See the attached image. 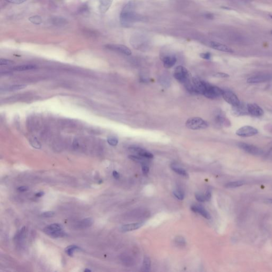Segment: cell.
Returning <instances> with one entry per match:
<instances>
[{
	"mask_svg": "<svg viewBox=\"0 0 272 272\" xmlns=\"http://www.w3.org/2000/svg\"><path fill=\"white\" fill-rule=\"evenodd\" d=\"M138 19L134 11V3L129 2L123 8L121 12L120 20L121 24L124 27H129Z\"/></svg>",
	"mask_w": 272,
	"mask_h": 272,
	"instance_id": "obj_1",
	"label": "cell"
},
{
	"mask_svg": "<svg viewBox=\"0 0 272 272\" xmlns=\"http://www.w3.org/2000/svg\"><path fill=\"white\" fill-rule=\"evenodd\" d=\"M174 77L177 80L184 84L185 87L192 83L190 80V74L187 69L181 65L177 66L175 69L174 73Z\"/></svg>",
	"mask_w": 272,
	"mask_h": 272,
	"instance_id": "obj_2",
	"label": "cell"
},
{
	"mask_svg": "<svg viewBox=\"0 0 272 272\" xmlns=\"http://www.w3.org/2000/svg\"><path fill=\"white\" fill-rule=\"evenodd\" d=\"M188 128L191 130L205 129L208 126V123L199 117H193L189 119L185 123Z\"/></svg>",
	"mask_w": 272,
	"mask_h": 272,
	"instance_id": "obj_3",
	"label": "cell"
},
{
	"mask_svg": "<svg viewBox=\"0 0 272 272\" xmlns=\"http://www.w3.org/2000/svg\"><path fill=\"white\" fill-rule=\"evenodd\" d=\"M223 90L219 87L210 85L207 83V85L204 91L203 94L206 97L209 99H215L222 96Z\"/></svg>",
	"mask_w": 272,
	"mask_h": 272,
	"instance_id": "obj_4",
	"label": "cell"
},
{
	"mask_svg": "<svg viewBox=\"0 0 272 272\" xmlns=\"http://www.w3.org/2000/svg\"><path fill=\"white\" fill-rule=\"evenodd\" d=\"M239 148L244 150L248 154H251L255 156H259L262 155L263 154V150L260 148L257 147V146L247 144L245 142H240L238 144Z\"/></svg>",
	"mask_w": 272,
	"mask_h": 272,
	"instance_id": "obj_5",
	"label": "cell"
},
{
	"mask_svg": "<svg viewBox=\"0 0 272 272\" xmlns=\"http://www.w3.org/2000/svg\"><path fill=\"white\" fill-rule=\"evenodd\" d=\"M222 96L223 97L225 101L233 107H239L240 105V102L238 97L231 91H223Z\"/></svg>",
	"mask_w": 272,
	"mask_h": 272,
	"instance_id": "obj_6",
	"label": "cell"
},
{
	"mask_svg": "<svg viewBox=\"0 0 272 272\" xmlns=\"http://www.w3.org/2000/svg\"><path fill=\"white\" fill-rule=\"evenodd\" d=\"M258 132L257 129L254 127L250 126H245L237 130L236 134L241 137H249L256 135Z\"/></svg>",
	"mask_w": 272,
	"mask_h": 272,
	"instance_id": "obj_7",
	"label": "cell"
},
{
	"mask_svg": "<svg viewBox=\"0 0 272 272\" xmlns=\"http://www.w3.org/2000/svg\"><path fill=\"white\" fill-rule=\"evenodd\" d=\"M106 48L110 50L118 52L121 53L125 55H130L132 53L129 49L126 46L120 44H107L105 46Z\"/></svg>",
	"mask_w": 272,
	"mask_h": 272,
	"instance_id": "obj_8",
	"label": "cell"
},
{
	"mask_svg": "<svg viewBox=\"0 0 272 272\" xmlns=\"http://www.w3.org/2000/svg\"><path fill=\"white\" fill-rule=\"evenodd\" d=\"M247 110L249 113L252 116L259 117L264 115V111L262 108L256 104H248L247 106Z\"/></svg>",
	"mask_w": 272,
	"mask_h": 272,
	"instance_id": "obj_9",
	"label": "cell"
},
{
	"mask_svg": "<svg viewBox=\"0 0 272 272\" xmlns=\"http://www.w3.org/2000/svg\"><path fill=\"white\" fill-rule=\"evenodd\" d=\"M272 79V76L270 75H257L250 77L247 79V82L249 84H258L269 81Z\"/></svg>",
	"mask_w": 272,
	"mask_h": 272,
	"instance_id": "obj_10",
	"label": "cell"
},
{
	"mask_svg": "<svg viewBox=\"0 0 272 272\" xmlns=\"http://www.w3.org/2000/svg\"><path fill=\"white\" fill-rule=\"evenodd\" d=\"M129 150L132 152L136 153L139 155V156H141L142 157L146 158L148 159H151L154 157V155L152 153L139 147L131 146L129 148Z\"/></svg>",
	"mask_w": 272,
	"mask_h": 272,
	"instance_id": "obj_11",
	"label": "cell"
},
{
	"mask_svg": "<svg viewBox=\"0 0 272 272\" xmlns=\"http://www.w3.org/2000/svg\"><path fill=\"white\" fill-rule=\"evenodd\" d=\"M210 46L213 49L223 52L230 53L234 52L233 50L229 46L216 41H211L210 43Z\"/></svg>",
	"mask_w": 272,
	"mask_h": 272,
	"instance_id": "obj_12",
	"label": "cell"
},
{
	"mask_svg": "<svg viewBox=\"0 0 272 272\" xmlns=\"http://www.w3.org/2000/svg\"><path fill=\"white\" fill-rule=\"evenodd\" d=\"M191 211L193 212L199 213L204 217H205V219H207V220L211 219V216L209 214V213L201 206L192 205L191 207Z\"/></svg>",
	"mask_w": 272,
	"mask_h": 272,
	"instance_id": "obj_13",
	"label": "cell"
},
{
	"mask_svg": "<svg viewBox=\"0 0 272 272\" xmlns=\"http://www.w3.org/2000/svg\"><path fill=\"white\" fill-rule=\"evenodd\" d=\"M62 230V227L61 225L58 223H54L46 227L44 229V232L45 233L46 235H49V236H51L54 233Z\"/></svg>",
	"mask_w": 272,
	"mask_h": 272,
	"instance_id": "obj_14",
	"label": "cell"
},
{
	"mask_svg": "<svg viewBox=\"0 0 272 272\" xmlns=\"http://www.w3.org/2000/svg\"><path fill=\"white\" fill-rule=\"evenodd\" d=\"M142 225L143 224L142 223H131V224L124 225L121 227V231L123 232L134 231L142 227Z\"/></svg>",
	"mask_w": 272,
	"mask_h": 272,
	"instance_id": "obj_15",
	"label": "cell"
},
{
	"mask_svg": "<svg viewBox=\"0 0 272 272\" xmlns=\"http://www.w3.org/2000/svg\"><path fill=\"white\" fill-rule=\"evenodd\" d=\"M163 61L164 67L167 69H169L176 64L177 59L174 56H167L164 57Z\"/></svg>",
	"mask_w": 272,
	"mask_h": 272,
	"instance_id": "obj_16",
	"label": "cell"
},
{
	"mask_svg": "<svg viewBox=\"0 0 272 272\" xmlns=\"http://www.w3.org/2000/svg\"><path fill=\"white\" fill-rule=\"evenodd\" d=\"M113 0H100L99 10L101 14H105L110 8Z\"/></svg>",
	"mask_w": 272,
	"mask_h": 272,
	"instance_id": "obj_17",
	"label": "cell"
},
{
	"mask_svg": "<svg viewBox=\"0 0 272 272\" xmlns=\"http://www.w3.org/2000/svg\"><path fill=\"white\" fill-rule=\"evenodd\" d=\"M262 156L265 160L272 162V142L268 145V147L265 151L263 150Z\"/></svg>",
	"mask_w": 272,
	"mask_h": 272,
	"instance_id": "obj_18",
	"label": "cell"
},
{
	"mask_svg": "<svg viewBox=\"0 0 272 272\" xmlns=\"http://www.w3.org/2000/svg\"><path fill=\"white\" fill-rule=\"evenodd\" d=\"M36 66L31 64H26V65H18L12 68V70L16 71H24L30 70L33 69H35Z\"/></svg>",
	"mask_w": 272,
	"mask_h": 272,
	"instance_id": "obj_19",
	"label": "cell"
},
{
	"mask_svg": "<svg viewBox=\"0 0 272 272\" xmlns=\"http://www.w3.org/2000/svg\"><path fill=\"white\" fill-rule=\"evenodd\" d=\"M52 23L55 26H64L67 23V20L65 18L60 17H54L52 19Z\"/></svg>",
	"mask_w": 272,
	"mask_h": 272,
	"instance_id": "obj_20",
	"label": "cell"
},
{
	"mask_svg": "<svg viewBox=\"0 0 272 272\" xmlns=\"http://www.w3.org/2000/svg\"><path fill=\"white\" fill-rule=\"evenodd\" d=\"M171 168L173 171L175 172L176 173H177V174H179L180 175H181V176L185 177H189L188 173L183 168H180V167L178 166L176 164H172L171 166Z\"/></svg>",
	"mask_w": 272,
	"mask_h": 272,
	"instance_id": "obj_21",
	"label": "cell"
},
{
	"mask_svg": "<svg viewBox=\"0 0 272 272\" xmlns=\"http://www.w3.org/2000/svg\"><path fill=\"white\" fill-rule=\"evenodd\" d=\"M245 184V182L243 181H235L230 182L227 183L225 187L227 188H236L240 187Z\"/></svg>",
	"mask_w": 272,
	"mask_h": 272,
	"instance_id": "obj_22",
	"label": "cell"
},
{
	"mask_svg": "<svg viewBox=\"0 0 272 272\" xmlns=\"http://www.w3.org/2000/svg\"><path fill=\"white\" fill-rule=\"evenodd\" d=\"M93 220L91 218H87L84 219L80 222L79 227L80 228H86L88 227H91L93 224Z\"/></svg>",
	"mask_w": 272,
	"mask_h": 272,
	"instance_id": "obj_23",
	"label": "cell"
},
{
	"mask_svg": "<svg viewBox=\"0 0 272 272\" xmlns=\"http://www.w3.org/2000/svg\"><path fill=\"white\" fill-rule=\"evenodd\" d=\"M80 248L79 247L75 246V245H71L67 247L65 249V252L66 254L69 255V256H73V253L76 250H80Z\"/></svg>",
	"mask_w": 272,
	"mask_h": 272,
	"instance_id": "obj_24",
	"label": "cell"
},
{
	"mask_svg": "<svg viewBox=\"0 0 272 272\" xmlns=\"http://www.w3.org/2000/svg\"><path fill=\"white\" fill-rule=\"evenodd\" d=\"M29 20L32 23L35 25H40L42 23V19L41 17L39 16H34L30 17L29 18Z\"/></svg>",
	"mask_w": 272,
	"mask_h": 272,
	"instance_id": "obj_25",
	"label": "cell"
},
{
	"mask_svg": "<svg viewBox=\"0 0 272 272\" xmlns=\"http://www.w3.org/2000/svg\"><path fill=\"white\" fill-rule=\"evenodd\" d=\"M173 195L177 199L182 200L185 198V193L181 189H177L173 191Z\"/></svg>",
	"mask_w": 272,
	"mask_h": 272,
	"instance_id": "obj_26",
	"label": "cell"
},
{
	"mask_svg": "<svg viewBox=\"0 0 272 272\" xmlns=\"http://www.w3.org/2000/svg\"><path fill=\"white\" fill-rule=\"evenodd\" d=\"M151 262L150 258L148 257H145L144 258V262H143V270L145 271H148L150 270V267Z\"/></svg>",
	"mask_w": 272,
	"mask_h": 272,
	"instance_id": "obj_27",
	"label": "cell"
},
{
	"mask_svg": "<svg viewBox=\"0 0 272 272\" xmlns=\"http://www.w3.org/2000/svg\"><path fill=\"white\" fill-rule=\"evenodd\" d=\"M129 158L131 159V160H132V161H135V162H140V163H142V164L145 163V160L143 158L144 157H142L141 156L130 155V156H129Z\"/></svg>",
	"mask_w": 272,
	"mask_h": 272,
	"instance_id": "obj_28",
	"label": "cell"
},
{
	"mask_svg": "<svg viewBox=\"0 0 272 272\" xmlns=\"http://www.w3.org/2000/svg\"><path fill=\"white\" fill-rule=\"evenodd\" d=\"M107 142L111 146H115L118 144V140L115 137H110L107 139Z\"/></svg>",
	"mask_w": 272,
	"mask_h": 272,
	"instance_id": "obj_29",
	"label": "cell"
},
{
	"mask_svg": "<svg viewBox=\"0 0 272 272\" xmlns=\"http://www.w3.org/2000/svg\"><path fill=\"white\" fill-rule=\"evenodd\" d=\"M175 243L177 246L180 247H184L185 245V241L184 238L182 237H177L175 239Z\"/></svg>",
	"mask_w": 272,
	"mask_h": 272,
	"instance_id": "obj_30",
	"label": "cell"
},
{
	"mask_svg": "<svg viewBox=\"0 0 272 272\" xmlns=\"http://www.w3.org/2000/svg\"><path fill=\"white\" fill-rule=\"evenodd\" d=\"M26 87V85H13L12 86L9 87L8 90L9 91H17V90H20V89L25 88Z\"/></svg>",
	"mask_w": 272,
	"mask_h": 272,
	"instance_id": "obj_31",
	"label": "cell"
},
{
	"mask_svg": "<svg viewBox=\"0 0 272 272\" xmlns=\"http://www.w3.org/2000/svg\"><path fill=\"white\" fill-rule=\"evenodd\" d=\"M224 116L221 113H217L215 116V120L218 123H220V124L223 123L224 122Z\"/></svg>",
	"mask_w": 272,
	"mask_h": 272,
	"instance_id": "obj_32",
	"label": "cell"
},
{
	"mask_svg": "<svg viewBox=\"0 0 272 272\" xmlns=\"http://www.w3.org/2000/svg\"><path fill=\"white\" fill-rule=\"evenodd\" d=\"M14 62L10 60L1 59H0V65H13Z\"/></svg>",
	"mask_w": 272,
	"mask_h": 272,
	"instance_id": "obj_33",
	"label": "cell"
},
{
	"mask_svg": "<svg viewBox=\"0 0 272 272\" xmlns=\"http://www.w3.org/2000/svg\"><path fill=\"white\" fill-rule=\"evenodd\" d=\"M196 199L199 202H204L206 201L205 199V195H203L201 193H196L195 194Z\"/></svg>",
	"mask_w": 272,
	"mask_h": 272,
	"instance_id": "obj_34",
	"label": "cell"
},
{
	"mask_svg": "<svg viewBox=\"0 0 272 272\" xmlns=\"http://www.w3.org/2000/svg\"><path fill=\"white\" fill-rule=\"evenodd\" d=\"M55 215V212L53 211H48L43 212L41 214V216L43 217H52Z\"/></svg>",
	"mask_w": 272,
	"mask_h": 272,
	"instance_id": "obj_35",
	"label": "cell"
},
{
	"mask_svg": "<svg viewBox=\"0 0 272 272\" xmlns=\"http://www.w3.org/2000/svg\"><path fill=\"white\" fill-rule=\"evenodd\" d=\"M30 143L32 144V146L34 147V148L39 149V148L41 147V144H40V142H38L37 140L36 139H34L32 141H31Z\"/></svg>",
	"mask_w": 272,
	"mask_h": 272,
	"instance_id": "obj_36",
	"label": "cell"
},
{
	"mask_svg": "<svg viewBox=\"0 0 272 272\" xmlns=\"http://www.w3.org/2000/svg\"><path fill=\"white\" fill-rule=\"evenodd\" d=\"M213 76L217 78H225L229 77V75L227 73H223V72H217L213 75Z\"/></svg>",
	"mask_w": 272,
	"mask_h": 272,
	"instance_id": "obj_37",
	"label": "cell"
},
{
	"mask_svg": "<svg viewBox=\"0 0 272 272\" xmlns=\"http://www.w3.org/2000/svg\"><path fill=\"white\" fill-rule=\"evenodd\" d=\"M6 1L12 4H19L26 2L27 0H6Z\"/></svg>",
	"mask_w": 272,
	"mask_h": 272,
	"instance_id": "obj_38",
	"label": "cell"
},
{
	"mask_svg": "<svg viewBox=\"0 0 272 272\" xmlns=\"http://www.w3.org/2000/svg\"><path fill=\"white\" fill-rule=\"evenodd\" d=\"M200 56L204 59L209 60L211 58V54L209 52L202 53L200 54Z\"/></svg>",
	"mask_w": 272,
	"mask_h": 272,
	"instance_id": "obj_39",
	"label": "cell"
},
{
	"mask_svg": "<svg viewBox=\"0 0 272 272\" xmlns=\"http://www.w3.org/2000/svg\"><path fill=\"white\" fill-rule=\"evenodd\" d=\"M149 171H150L149 167L146 165V163L142 164V172L144 175H147Z\"/></svg>",
	"mask_w": 272,
	"mask_h": 272,
	"instance_id": "obj_40",
	"label": "cell"
},
{
	"mask_svg": "<svg viewBox=\"0 0 272 272\" xmlns=\"http://www.w3.org/2000/svg\"><path fill=\"white\" fill-rule=\"evenodd\" d=\"M211 196H212V194H211V191H209V190H208L205 195L206 201H209V200H210Z\"/></svg>",
	"mask_w": 272,
	"mask_h": 272,
	"instance_id": "obj_41",
	"label": "cell"
},
{
	"mask_svg": "<svg viewBox=\"0 0 272 272\" xmlns=\"http://www.w3.org/2000/svg\"><path fill=\"white\" fill-rule=\"evenodd\" d=\"M17 190L20 192H25V191H27L28 190V188L26 186H21V187L18 188Z\"/></svg>",
	"mask_w": 272,
	"mask_h": 272,
	"instance_id": "obj_42",
	"label": "cell"
},
{
	"mask_svg": "<svg viewBox=\"0 0 272 272\" xmlns=\"http://www.w3.org/2000/svg\"><path fill=\"white\" fill-rule=\"evenodd\" d=\"M113 176L116 179H118L120 177V174L116 171H114L113 172Z\"/></svg>",
	"mask_w": 272,
	"mask_h": 272,
	"instance_id": "obj_43",
	"label": "cell"
},
{
	"mask_svg": "<svg viewBox=\"0 0 272 272\" xmlns=\"http://www.w3.org/2000/svg\"><path fill=\"white\" fill-rule=\"evenodd\" d=\"M44 195V192H43V191H41V192H38V193H36L35 196L36 197H42Z\"/></svg>",
	"mask_w": 272,
	"mask_h": 272,
	"instance_id": "obj_44",
	"label": "cell"
},
{
	"mask_svg": "<svg viewBox=\"0 0 272 272\" xmlns=\"http://www.w3.org/2000/svg\"><path fill=\"white\" fill-rule=\"evenodd\" d=\"M206 17L207 18H208V19H212V18H213V14H206Z\"/></svg>",
	"mask_w": 272,
	"mask_h": 272,
	"instance_id": "obj_45",
	"label": "cell"
},
{
	"mask_svg": "<svg viewBox=\"0 0 272 272\" xmlns=\"http://www.w3.org/2000/svg\"><path fill=\"white\" fill-rule=\"evenodd\" d=\"M267 201L270 203L272 204V199H267Z\"/></svg>",
	"mask_w": 272,
	"mask_h": 272,
	"instance_id": "obj_46",
	"label": "cell"
},
{
	"mask_svg": "<svg viewBox=\"0 0 272 272\" xmlns=\"http://www.w3.org/2000/svg\"><path fill=\"white\" fill-rule=\"evenodd\" d=\"M84 272H91V270H88V269H86L84 270Z\"/></svg>",
	"mask_w": 272,
	"mask_h": 272,
	"instance_id": "obj_47",
	"label": "cell"
},
{
	"mask_svg": "<svg viewBox=\"0 0 272 272\" xmlns=\"http://www.w3.org/2000/svg\"><path fill=\"white\" fill-rule=\"evenodd\" d=\"M269 16H270V18H271L272 19V14H269Z\"/></svg>",
	"mask_w": 272,
	"mask_h": 272,
	"instance_id": "obj_48",
	"label": "cell"
},
{
	"mask_svg": "<svg viewBox=\"0 0 272 272\" xmlns=\"http://www.w3.org/2000/svg\"><path fill=\"white\" fill-rule=\"evenodd\" d=\"M271 33H272V31H271Z\"/></svg>",
	"mask_w": 272,
	"mask_h": 272,
	"instance_id": "obj_49",
	"label": "cell"
}]
</instances>
